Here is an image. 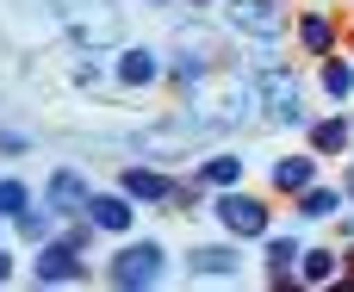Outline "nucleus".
<instances>
[{"label": "nucleus", "instance_id": "obj_1", "mask_svg": "<svg viewBox=\"0 0 354 292\" xmlns=\"http://www.w3.org/2000/svg\"><path fill=\"white\" fill-rule=\"evenodd\" d=\"M187 112L218 137V131H243L261 118V87L249 69H224V75H205L193 93H187Z\"/></svg>", "mask_w": 354, "mask_h": 292}, {"label": "nucleus", "instance_id": "obj_2", "mask_svg": "<svg viewBox=\"0 0 354 292\" xmlns=\"http://www.w3.org/2000/svg\"><path fill=\"white\" fill-rule=\"evenodd\" d=\"M50 12H56V25L68 31V44H81V50H118L124 44V12H118V0H50Z\"/></svg>", "mask_w": 354, "mask_h": 292}, {"label": "nucleus", "instance_id": "obj_3", "mask_svg": "<svg viewBox=\"0 0 354 292\" xmlns=\"http://www.w3.org/2000/svg\"><path fill=\"white\" fill-rule=\"evenodd\" d=\"M255 75V87H261V118L268 125H280V131H305L317 112L305 106V81L286 69V62H255L249 69Z\"/></svg>", "mask_w": 354, "mask_h": 292}, {"label": "nucleus", "instance_id": "obj_4", "mask_svg": "<svg viewBox=\"0 0 354 292\" xmlns=\"http://www.w3.org/2000/svg\"><path fill=\"white\" fill-rule=\"evenodd\" d=\"M212 218H218L224 237H236V243H261V237L274 230L268 193H249V187H224V193L212 199Z\"/></svg>", "mask_w": 354, "mask_h": 292}, {"label": "nucleus", "instance_id": "obj_5", "mask_svg": "<svg viewBox=\"0 0 354 292\" xmlns=\"http://www.w3.org/2000/svg\"><path fill=\"white\" fill-rule=\"evenodd\" d=\"M162 274H168V249H162L156 237H143V243H124V249L106 262V286H118V292L162 286Z\"/></svg>", "mask_w": 354, "mask_h": 292}, {"label": "nucleus", "instance_id": "obj_6", "mask_svg": "<svg viewBox=\"0 0 354 292\" xmlns=\"http://www.w3.org/2000/svg\"><path fill=\"white\" fill-rule=\"evenodd\" d=\"M224 25L249 44H280L292 31V0H224Z\"/></svg>", "mask_w": 354, "mask_h": 292}, {"label": "nucleus", "instance_id": "obj_7", "mask_svg": "<svg viewBox=\"0 0 354 292\" xmlns=\"http://www.w3.org/2000/svg\"><path fill=\"white\" fill-rule=\"evenodd\" d=\"M31 280H37V286H87L93 268H87L81 249H68L62 237H50V243L31 249Z\"/></svg>", "mask_w": 354, "mask_h": 292}, {"label": "nucleus", "instance_id": "obj_8", "mask_svg": "<svg viewBox=\"0 0 354 292\" xmlns=\"http://www.w3.org/2000/svg\"><path fill=\"white\" fill-rule=\"evenodd\" d=\"M112 81H118L124 93H149V87L168 81V56H162L156 44H118V56H112Z\"/></svg>", "mask_w": 354, "mask_h": 292}, {"label": "nucleus", "instance_id": "obj_9", "mask_svg": "<svg viewBox=\"0 0 354 292\" xmlns=\"http://www.w3.org/2000/svg\"><path fill=\"white\" fill-rule=\"evenodd\" d=\"M342 37H348L342 12H330V6H305V12H292V44H299L311 62H317V56H336Z\"/></svg>", "mask_w": 354, "mask_h": 292}, {"label": "nucleus", "instance_id": "obj_10", "mask_svg": "<svg viewBox=\"0 0 354 292\" xmlns=\"http://www.w3.org/2000/svg\"><path fill=\"white\" fill-rule=\"evenodd\" d=\"M87 199H93V181H87V168H75V162H62V168H50L44 174V206L68 224V218H87Z\"/></svg>", "mask_w": 354, "mask_h": 292}, {"label": "nucleus", "instance_id": "obj_11", "mask_svg": "<svg viewBox=\"0 0 354 292\" xmlns=\"http://www.w3.org/2000/svg\"><path fill=\"white\" fill-rule=\"evenodd\" d=\"M118 187H124L137 206H174V174H168L162 162H124Z\"/></svg>", "mask_w": 354, "mask_h": 292}, {"label": "nucleus", "instance_id": "obj_12", "mask_svg": "<svg viewBox=\"0 0 354 292\" xmlns=\"http://www.w3.org/2000/svg\"><path fill=\"white\" fill-rule=\"evenodd\" d=\"M317 149H305V156H274L268 162V193H280V199H299L311 181H317Z\"/></svg>", "mask_w": 354, "mask_h": 292}, {"label": "nucleus", "instance_id": "obj_13", "mask_svg": "<svg viewBox=\"0 0 354 292\" xmlns=\"http://www.w3.org/2000/svg\"><path fill=\"white\" fill-rule=\"evenodd\" d=\"M87 224L93 230H106V237H131L137 230V199L118 187V193H93L87 199Z\"/></svg>", "mask_w": 354, "mask_h": 292}, {"label": "nucleus", "instance_id": "obj_14", "mask_svg": "<svg viewBox=\"0 0 354 292\" xmlns=\"http://www.w3.org/2000/svg\"><path fill=\"white\" fill-rule=\"evenodd\" d=\"M187 274L193 280H236L243 274V249H230V243H193L187 249Z\"/></svg>", "mask_w": 354, "mask_h": 292}, {"label": "nucleus", "instance_id": "obj_15", "mask_svg": "<svg viewBox=\"0 0 354 292\" xmlns=\"http://www.w3.org/2000/svg\"><path fill=\"white\" fill-rule=\"evenodd\" d=\"M174 56H193V62H212L218 69V62H230V44H224V31H212V25L193 19V25L174 31Z\"/></svg>", "mask_w": 354, "mask_h": 292}, {"label": "nucleus", "instance_id": "obj_16", "mask_svg": "<svg viewBox=\"0 0 354 292\" xmlns=\"http://www.w3.org/2000/svg\"><path fill=\"white\" fill-rule=\"evenodd\" d=\"M342 206H348V187L311 181V187L292 199V218H299V224H324V218H342Z\"/></svg>", "mask_w": 354, "mask_h": 292}, {"label": "nucleus", "instance_id": "obj_17", "mask_svg": "<svg viewBox=\"0 0 354 292\" xmlns=\"http://www.w3.org/2000/svg\"><path fill=\"white\" fill-rule=\"evenodd\" d=\"M305 137H311V149L330 162V156H342V149H354V118L336 106V112H324V118H311L305 125Z\"/></svg>", "mask_w": 354, "mask_h": 292}, {"label": "nucleus", "instance_id": "obj_18", "mask_svg": "<svg viewBox=\"0 0 354 292\" xmlns=\"http://www.w3.org/2000/svg\"><path fill=\"white\" fill-rule=\"evenodd\" d=\"M317 87H324V100L330 106H348L354 100V56H317Z\"/></svg>", "mask_w": 354, "mask_h": 292}, {"label": "nucleus", "instance_id": "obj_19", "mask_svg": "<svg viewBox=\"0 0 354 292\" xmlns=\"http://www.w3.org/2000/svg\"><path fill=\"white\" fill-rule=\"evenodd\" d=\"M299 255H305V243H299V237H286V230H268V237H261L268 280H292V274H299Z\"/></svg>", "mask_w": 354, "mask_h": 292}, {"label": "nucleus", "instance_id": "obj_20", "mask_svg": "<svg viewBox=\"0 0 354 292\" xmlns=\"http://www.w3.org/2000/svg\"><path fill=\"white\" fill-rule=\"evenodd\" d=\"M342 280V249H311L305 243V255H299V286H336Z\"/></svg>", "mask_w": 354, "mask_h": 292}, {"label": "nucleus", "instance_id": "obj_21", "mask_svg": "<svg viewBox=\"0 0 354 292\" xmlns=\"http://www.w3.org/2000/svg\"><path fill=\"white\" fill-rule=\"evenodd\" d=\"M199 174H205V187L212 193H224V187H243V174H249V162L236 156V149H212L205 162H193Z\"/></svg>", "mask_w": 354, "mask_h": 292}, {"label": "nucleus", "instance_id": "obj_22", "mask_svg": "<svg viewBox=\"0 0 354 292\" xmlns=\"http://www.w3.org/2000/svg\"><path fill=\"white\" fill-rule=\"evenodd\" d=\"M12 230H19V243H31V249H37V243H50V237H56V230H62V218H56V212H50V206H44V212H37V206H31V212H25V218H12Z\"/></svg>", "mask_w": 354, "mask_h": 292}, {"label": "nucleus", "instance_id": "obj_23", "mask_svg": "<svg viewBox=\"0 0 354 292\" xmlns=\"http://www.w3.org/2000/svg\"><path fill=\"white\" fill-rule=\"evenodd\" d=\"M212 199H218V193L205 187V174H199V168L174 181V212H187V218H193V212H199V206H212Z\"/></svg>", "mask_w": 354, "mask_h": 292}, {"label": "nucleus", "instance_id": "obj_24", "mask_svg": "<svg viewBox=\"0 0 354 292\" xmlns=\"http://www.w3.org/2000/svg\"><path fill=\"white\" fill-rule=\"evenodd\" d=\"M31 212V187L25 181H0V218L12 224V218H25Z\"/></svg>", "mask_w": 354, "mask_h": 292}, {"label": "nucleus", "instance_id": "obj_25", "mask_svg": "<svg viewBox=\"0 0 354 292\" xmlns=\"http://www.w3.org/2000/svg\"><path fill=\"white\" fill-rule=\"evenodd\" d=\"M68 75H75L81 87H87V81H100V75H106V62H100V50H81V44H75V56H68Z\"/></svg>", "mask_w": 354, "mask_h": 292}, {"label": "nucleus", "instance_id": "obj_26", "mask_svg": "<svg viewBox=\"0 0 354 292\" xmlns=\"http://www.w3.org/2000/svg\"><path fill=\"white\" fill-rule=\"evenodd\" d=\"M25 149H31V137H25V131H6V125H0V156H25Z\"/></svg>", "mask_w": 354, "mask_h": 292}, {"label": "nucleus", "instance_id": "obj_27", "mask_svg": "<svg viewBox=\"0 0 354 292\" xmlns=\"http://www.w3.org/2000/svg\"><path fill=\"white\" fill-rule=\"evenodd\" d=\"M336 286H354V243L342 249V280H336Z\"/></svg>", "mask_w": 354, "mask_h": 292}, {"label": "nucleus", "instance_id": "obj_28", "mask_svg": "<svg viewBox=\"0 0 354 292\" xmlns=\"http://www.w3.org/2000/svg\"><path fill=\"white\" fill-rule=\"evenodd\" d=\"M12 280V249H0V286Z\"/></svg>", "mask_w": 354, "mask_h": 292}, {"label": "nucleus", "instance_id": "obj_29", "mask_svg": "<svg viewBox=\"0 0 354 292\" xmlns=\"http://www.w3.org/2000/svg\"><path fill=\"white\" fill-rule=\"evenodd\" d=\"M342 243H354V212H348V218H342Z\"/></svg>", "mask_w": 354, "mask_h": 292}, {"label": "nucleus", "instance_id": "obj_30", "mask_svg": "<svg viewBox=\"0 0 354 292\" xmlns=\"http://www.w3.org/2000/svg\"><path fill=\"white\" fill-rule=\"evenodd\" d=\"M342 187H348V206H354V168H342Z\"/></svg>", "mask_w": 354, "mask_h": 292}, {"label": "nucleus", "instance_id": "obj_31", "mask_svg": "<svg viewBox=\"0 0 354 292\" xmlns=\"http://www.w3.org/2000/svg\"><path fill=\"white\" fill-rule=\"evenodd\" d=\"M342 44H348V56H354V19H348V37H342Z\"/></svg>", "mask_w": 354, "mask_h": 292}, {"label": "nucleus", "instance_id": "obj_32", "mask_svg": "<svg viewBox=\"0 0 354 292\" xmlns=\"http://www.w3.org/2000/svg\"><path fill=\"white\" fill-rule=\"evenodd\" d=\"M180 6H212V0H180Z\"/></svg>", "mask_w": 354, "mask_h": 292}, {"label": "nucleus", "instance_id": "obj_33", "mask_svg": "<svg viewBox=\"0 0 354 292\" xmlns=\"http://www.w3.org/2000/svg\"><path fill=\"white\" fill-rule=\"evenodd\" d=\"M149 6H180V0H149Z\"/></svg>", "mask_w": 354, "mask_h": 292}, {"label": "nucleus", "instance_id": "obj_34", "mask_svg": "<svg viewBox=\"0 0 354 292\" xmlns=\"http://www.w3.org/2000/svg\"><path fill=\"white\" fill-rule=\"evenodd\" d=\"M0 224H6V218H0Z\"/></svg>", "mask_w": 354, "mask_h": 292}]
</instances>
